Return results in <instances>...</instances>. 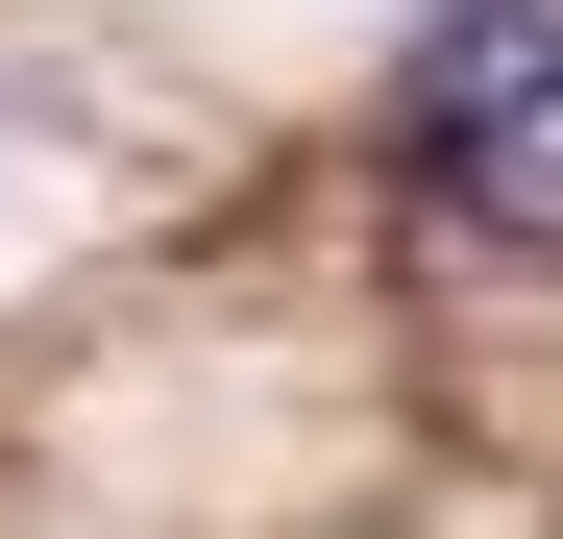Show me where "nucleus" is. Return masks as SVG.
Returning <instances> with one entry per match:
<instances>
[{
  "label": "nucleus",
  "instance_id": "nucleus-1",
  "mask_svg": "<svg viewBox=\"0 0 563 539\" xmlns=\"http://www.w3.org/2000/svg\"><path fill=\"white\" fill-rule=\"evenodd\" d=\"M393 172L465 245L563 270V0H417L393 25Z\"/></svg>",
  "mask_w": 563,
  "mask_h": 539
}]
</instances>
